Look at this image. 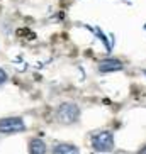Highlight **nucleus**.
<instances>
[{
  "instance_id": "obj_5",
  "label": "nucleus",
  "mask_w": 146,
  "mask_h": 154,
  "mask_svg": "<svg viewBox=\"0 0 146 154\" xmlns=\"http://www.w3.org/2000/svg\"><path fill=\"white\" fill-rule=\"evenodd\" d=\"M29 152L31 154H46V144L41 139H32L29 144Z\"/></svg>"
},
{
  "instance_id": "obj_2",
  "label": "nucleus",
  "mask_w": 146,
  "mask_h": 154,
  "mask_svg": "<svg viewBox=\"0 0 146 154\" xmlns=\"http://www.w3.org/2000/svg\"><path fill=\"white\" fill-rule=\"evenodd\" d=\"M92 146L99 152H109V151L114 149V136L107 131L97 132L95 136L92 137Z\"/></svg>"
},
{
  "instance_id": "obj_1",
  "label": "nucleus",
  "mask_w": 146,
  "mask_h": 154,
  "mask_svg": "<svg viewBox=\"0 0 146 154\" xmlns=\"http://www.w3.org/2000/svg\"><path fill=\"white\" fill-rule=\"evenodd\" d=\"M56 117L61 124H75L80 117V109L75 103H61L56 112Z\"/></svg>"
},
{
  "instance_id": "obj_8",
  "label": "nucleus",
  "mask_w": 146,
  "mask_h": 154,
  "mask_svg": "<svg viewBox=\"0 0 146 154\" xmlns=\"http://www.w3.org/2000/svg\"><path fill=\"white\" fill-rule=\"evenodd\" d=\"M138 154H146V144L143 146V147H141L139 151H138Z\"/></svg>"
},
{
  "instance_id": "obj_3",
  "label": "nucleus",
  "mask_w": 146,
  "mask_h": 154,
  "mask_svg": "<svg viewBox=\"0 0 146 154\" xmlns=\"http://www.w3.org/2000/svg\"><path fill=\"white\" fill-rule=\"evenodd\" d=\"M26 129L24 120L21 117H5L0 119V132L2 134H14Z\"/></svg>"
},
{
  "instance_id": "obj_4",
  "label": "nucleus",
  "mask_w": 146,
  "mask_h": 154,
  "mask_svg": "<svg viewBox=\"0 0 146 154\" xmlns=\"http://www.w3.org/2000/svg\"><path fill=\"white\" fill-rule=\"evenodd\" d=\"M124 64L122 61H119L116 58H107V59H102L99 63V71L100 73H112V71H119L122 69Z\"/></svg>"
},
{
  "instance_id": "obj_6",
  "label": "nucleus",
  "mask_w": 146,
  "mask_h": 154,
  "mask_svg": "<svg viewBox=\"0 0 146 154\" xmlns=\"http://www.w3.org/2000/svg\"><path fill=\"white\" fill-rule=\"evenodd\" d=\"M53 154H80L78 152V149L75 147V146H71V144H58L53 149Z\"/></svg>"
},
{
  "instance_id": "obj_7",
  "label": "nucleus",
  "mask_w": 146,
  "mask_h": 154,
  "mask_svg": "<svg viewBox=\"0 0 146 154\" xmlns=\"http://www.w3.org/2000/svg\"><path fill=\"white\" fill-rule=\"evenodd\" d=\"M5 80H7V75H5V71L2 68H0V85H4Z\"/></svg>"
}]
</instances>
